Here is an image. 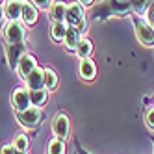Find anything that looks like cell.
I'll return each instance as SVG.
<instances>
[{
	"instance_id": "4316f807",
	"label": "cell",
	"mask_w": 154,
	"mask_h": 154,
	"mask_svg": "<svg viewBox=\"0 0 154 154\" xmlns=\"http://www.w3.org/2000/svg\"><path fill=\"white\" fill-rule=\"evenodd\" d=\"M78 2H80L84 8H91V6L95 4V0H78Z\"/></svg>"
},
{
	"instance_id": "5b68a950",
	"label": "cell",
	"mask_w": 154,
	"mask_h": 154,
	"mask_svg": "<svg viewBox=\"0 0 154 154\" xmlns=\"http://www.w3.org/2000/svg\"><path fill=\"white\" fill-rule=\"evenodd\" d=\"M52 134L54 137H60L63 141H67L69 136H71V121H69V115L65 112H60L54 115L52 119Z\"/></svg>"
},
{
	"instance_id": "44dd1931",
	"label": "cell",
	"mask_w": 154,
	"mask_h": 154,
	"mask_svg": "<svg viewBox=\"0 0 154 154\" xmlns=\"http://www.w3.org/2000/svg\"><path fill=\"white\" fill-rule=\"evenodd\" d=\"M150 4H152V0H132V11L141 17V15L147 13Z\"/></svg>"
},
{
	"instance_id": "52a82bcc",
	"label": "cell",
	"mask_w": 154,
	"mask_h": 154,
	"mask_svg": "<svg viewBox=\"0 0 154 154\" xmlns=\"http://www.w3.org/2000/svg\"><path fill=\"white\" fill-rule=\"evenodd\" d=\"M11 104L15 108V112H24V109H28L32 106L30 102V89L26 85L23 87H15L13 93H11Z\"/></svg>"
},
{
	"instance_id": "8992f818",
	"label": "cell",
	"mask_w": 154,
	"mask_h": 154,
	"mask_svg": "<svg viewBox=\"0 0 154 154\" xmlns=\"http://www.w3.org/2000/svg\"><path fill=\"white\" fill-rule=\"evenodd\" d=\"M4 52H6V60H8V67L15 71L19 60L24 52H28L26 43H4Z\"/></svg>"
},
{
	"instance_id": "7a4b0ae2",
	"label": "cell",
	"mask_w": 154,
	"mask_h": 154,
	"mask_svg": "<svg viewBox=\"0 0 154 154\" xmlns=\"http://www.w3.org/2000/svg\"><path fill=\"white\" fill-rule=\"evenodd\" d=\"M4 30V43H24L28 35V26L23 20H8Z\"/></svg>"
},
{
	"instance_id": "484cf974",
	"label": "cell",
	"mask_w": 154,
	"mask_h": 154,
	"mask_svg": "<svg viewBox=\"0 0 154 154\" xmlns=\"http://www.w3.org/2000/svg\"><path fill=\"white\" fill-rule=\"evenodd\" d=\"M76 30H78V32H80V34L84 35V34H85V32H87V19H85V20H82V23H80L78 26H76Z\"/></svg>"
},
{
	"instance_id": "4dcf8cb0",
	"label": "cell",
	"mask_w": 154,
	"mask_h": 154,
	"mask_svg": "<svg viewBox=\"0 0 154 154\" xmlns=\"http://www.w3.org/2000/svg\"><path fill=\"white\" fill-rule=\"evenodd\" d=\"M2 28H4V26H2ZM2 28H0V30H2Z\"/></svg>"
},
{
	"instance_id": "8fae6325",
	"label": "cell",
	"mask_w": 154,
	"mask_h": 154,
	"mask_svg": "<svg viewBox=\"0 0 154 154\" xmlns=\"http://www.w3.org/2000/svg\"><path fill=\"white\" fill-rule=\"evenodd\" d=\"M39 19V9L30 2V0H23V11H20V20L26 26H34Z\"/></svg>"
},
{
	"instance_id": "9a60e30c",
	"label": "cell",
	"mask_w": 154,
	"mask_h": 154,
	"mask_svg": "<svg viewBox=\"0 0 154 154\" xmlns=\"http://www.w3.org/2000/svg\"><path fill=\"white\" fill-rule=\"evenodd\" d=\"M82 37H84V35L80 34L78 30H76V26H69V30H67V35H65V41H63L65 48H67L69 52H74Z\"/></svg>"
},
{
	"instance_id": "f546056e",
	"label": "cell",
	"mask_w": 154,
	"mask_h": 154,
	"mask_svg": "<svg viewBox=\"0 0 154 154\" xmlns=\"http://www.w3.org/2000/svg\"><path fill=\"white\" fill-rule=\"evenodd\" d=\"M17 154H30L28 150H17Z\"/></svg>"
},
{
	"instance_id": "603a6c76",
	"label": "cell",
	"mask_w": 154,
	"mask_h": 154,
	"mask_svg": "<svg viewBox=\"0 0 154 154\" xmlns=\"http://www.w3.org/2000/svg\"><path fill=\"white\" fill-rule=\"evenodd\" d=\"M145 123L150 130H154V106L147 109V115H145Z\"/></svg>"
},
{
	"instance_id": "30bf717a",
	"label": "cell",
	"mask_w": 154,
	"mask_h": 154,
	"mask_svg": "<svg viewBox=\"0 0 154 154\" xmlns=\"http://www.w3.org/2000/svg\"><path fill=\"white\" fill-rule=\"evenodd\" d=\"M24 85L28 89H43V87H45V71H43V67L37 65V67L24 78Z\"/></svg>"
},
{
	"instance_id": "9c48e42d",
	"label": "cell",
	"mask_w": 154,
	"mask_h": 154,
	"mask_svg": "<svg viewBox=\"0 0 154 154\" xmlns=\"http://www.w3.org/2000/svg\"><path fill=\"white\" fill-rule=\"evenodd\" d=\"M35 67H37V58L34 54H30V52H24L23 56H20V60H19V65H17L15 72H17L19 78H26Z\"/></svg>"
},
{
	"instance_id": "3957f363",
	"label": "cell",
	"mask_w": 154,
	"mask_h": 154,
	"mask_svg": "<svg viewBox=\"0 0 154 154\" xmlns=\"http://www.w3.org/2000/svg\"><path fill=\"white\" fill-rule=\"evenodd\" d=\"M134 23V30H136V37L139 39L141 45L145 47H154V26L150 23H147L145 19H141L137 15L132 17Z\"/></svg>"
},
{
	"instance_id": "d4e9b609",
	"label": "cell",
	"mask_w": 154,
	"mask_h": 154,
	"mask_svg": "<svg viewBox=\"0 0 154 154\" xmlns=\"http://www.w3.org/2000/svg\"><path fill=\"white\" fill-rule=\"evenodd\" d=\"M30 2L34 4L37 9H48V8H50V4H52L50 0H30Z\"/></svg>"
},
{
	"instance_id": "7402d4cb",
	"label": "cell",
	"mask_w": 154,
	"mask_h": 154,
	"mask_svg": "<svg viewBox=\"0 0 154 154\" xmlns=\"http://www.w3.org/2000/svg\"><path fill=\"white\" fill-rule=\"evenodd\" d=\"M13 145H15V149L17 150H28V145H30V139H28V136L24 134V132H19V134H15V137H13Z\"/></svg>"
},
{
	"instance_id": "277c9868",
	"label": "cell",
	"mask_w": 154,
	"mask_h": 154,
	"mask_svg": "<svg viewBox=\"0 0 154 154\" xmlns=\"http://www.w3.org/2000/svg\"><path fill=\"white\" fill-rule=\"evenodd\" d=\"M17 123L26 130L37 128L43 123V109L35 108V106H30L24 112H17Z\"/></svg>"
},
{
	"instance_id": "cb8c5ba5",
	"label": "cell",
	"mask_w": 154,
	"mask_h": 154,
	"mask_svg": "<svg viewBox=\"0 0 154 154\" xmlns=\"http://www.w3.org/2000/svg\"><path fill=\"white\" fill-rule=\"evenodd\" d=\"M0 154H17V149L13 143H6V145L0 147Z\"/></svg>"
},
{
	"instance_id": "ba28073f",
	"label": "cell",
	"mask_w": 154,
	"mask_h": 154,
	"mask_svg": "<svg viewBox=\"0 0 154 154\" xmlns=\"http://www.w3.org/2000/svg\"><path fill=\"white\" fill-rule=\"evenodd\" d=\"M82 20H85V8L76 0V2L67 4V15H65V23L69 26H78Z\"/></svg>"
},
{
	"instance_id": "7c38bea8",
	"label": "cell",
	"mask_w": 154,
	"mask_h": 154,
	"mask_svg": "<svg viewBox=\"0 0 154 154\" xmlns=\"http://www.w3.org/2000/svg\"><path fill=\"white\" fill-rule=\"evenodd\" d=\"M78 74H80L82 80H85V82H93V80L97 78V63H95L91 58H84V60H80Z\"/></svg>"
},
{
	"instance_id": "d6986e66",
	"label": "cell",
	"mask_w": 154,
	"mask_h": 154,
	"mask_svg": "<svg viewBox=\"0 0 154 154\" xmlns=\"http://www.w3.org/2000/svg\"><path fill=\"white\" fill-rule=\"evenodd\" d=\"M43 71H45V89L56 91V89H58V84H60V78H58L56 71L50 69V67H45Z\"/></svg>"
},
{
	"instance_id": "e0dca14e",
	"label": "cell",
	"mask_w": 154,
	"mask_h": 154,
	"mask_svg": "<svg viewBox=\"0 0 154 154\" xmlns=\"http://www.w3.org/2000/svg\"><path fill=\"white\" fill-rule=\"evenodd\" d=\"M48 95H50V91L48 89H30V102H32V106H35V108H43L47 104V100H48Z\"/></svg>"
},
{
	"instance_id": "2e32d148",
	"label": "cell",
	"mask_w": 154,
	"mask_h": 154,
	"mask_svg": "<svg viewBox=\"0 0 154 154\" xmlns=\"http://www.w3.org/2000/svg\"><path fill=\"white\" fill-rule=\"evenodd\" d=\"M69 24L67 23H52L50 24V39L54 43H63L65 35H67Z\"/></svg>"
},
{
	"instance_id": "6da1fadb",
	"label": "cell",
	"mask_w": 154,
	"mask_h": 154,
	"mask_svg": "<svg viewBox=\"0 0 154 154\" xmlns=\"http://www.w3.org/2000/svg\"><path fill=\"white\" fill-rule=\"evenodd\" d=\"M132 11V0H102L93 6V17L98 20H106L109 17H123Z\"/></svg>"
},
{
	"instance_id": "83f0119b",
	"label": "cell",
	"mask_w": 154,
	"mask_h": 154,
	"mask_svg": "<svg viewBox=\"0 0 154 154\" xmlns=\"http://www.w3.org/2000/svg\"><path fill=\"white\" fill-rule=\"evenodd\" d=\"M76 154H87V152L80 147V143H76Z\"/></svg>"
},
{
	"instance_id": "4fadbf2b",
	"label": "cell",
	"mask_w": 154,
	"mask_h": 154,
	"mask_svg": "<svg viewBox=\"0 0 154 154\" xmlns=\"http://www.w3.org/2000/svg\"><path fill=\"white\" fill-rule=\"evenodd\" d=\"M65 15H67V4L63 0H54L48 8V17L52 23H65Z\"/></svg>"
},
{
	"instance_id": "ac0fdd59",
	"label": "cell",
	"mask_w": 154,
	"mask_h": 154,
	"mask_svg": "<svg viewBox=\"0 0 154 154\" xmlns=\"http://www.w3.org/2000/svg\"><path fill=\"white\" fill-rule=\"evenodd\" d=\"M93 43H91V39H87V37H82L80 39V43H78V47H76V50H74V54L78 56L80 60H84V58H91V54H93Z\"/></svg>"
},
{
	"instance_id": "f1b7e54d",
	"label": "cell",
	"mask_w": 154,
	"mask_h": 154,
	"mask_svg": "<svg viewBox=\"0 0 154 154\" xmlns=\"http://www.w3.org/2000/svg\"><path fill=\"white\" fill-rule=\"evenodd\" d=\"M2 23H4V9H0V28H2Z\"/></svg>"
},
{
	"instance_id": "ffe728a7",
	"label": "cell",
	"mask_w": 154,
	"mask_h": 154,
	"mask_svg": "<svg viewBox=\"0 0 154 154\" xmlns=\"http://www.w3.org/2000/svg\"><path fill=\"white\" fill-rule=\"evenodd\" d=\"M67 152V145L60 137H52L47 143V154H65Z\"/></svg>"
},
{
	"instance_id": "5bb4252c",
	"label": "cell",
	"mask_w": 154,
	"mask_h": 154,
	"mask_svg": "<svg viewBox=\"0 0 154 154\" xmlns=\"http://www.w3.org/2000/svg\"><path fill=\"white\" fill-rule=\"evenodd\" d=\"M2 9H4V19H8V20H20L23 0H8Z\"/></svg>"
},
{
	"instance_id": "1f68e13d",
	"label": "cell",
	"mask_w": 154,
	"mask_h": 154,
	"mask_svg": "<svg viewBox=\"0 0 154 154\" xmlns=\"http://www.w3.org/2000/svg\"><path fill=\"white\" fill-rule=\"evenodd\" d=\"M0 2H2V0H0Z\"/></svg>"
}]
</instances>
